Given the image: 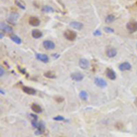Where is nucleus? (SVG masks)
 Returning <instances> with one entry per match:
<instances>
[{
  "label": "nucleus",
  "mask_w": 137,
  "mask_h": 137,
  "mask_svg": "<svg viewBox=\"0 0 137 137\" xmlns=\"http://www.w3.org/2000/svg\"><path fill=\"white\" fill-rule=\"evenodd\" d=\"M64 37L68 40H70V41H73V40H75L76 38H77V34L76 32L72 30H66L64 32Z\"/></svg>",
  "instance_id": "1"
},
{
  "label": "nucleus",
  "mask_w": 137,
  "mask_h": 137,
  "mask_svg": "<svg viewBox=\"0 0 137 137\" xmlns=\"http://www.w3.org/2000/svg\"><path fill=\"white\" fill-rule=\"evenodd\" d=\"M126 28L128 29L130 33H134L135 31H137V22L135 21H131L126 25Z\"/></svg>",
  "instance_id": "2"
},
{
  "label": "nucleus",
  "mask_w": 137,
  "mask_h": 137,
  "mask_svg": "<svg viewBox=\"0 0 137 137\" xmlns=\"http://www.w3.org/2000/svg\"><path fill=\"white\" fill-rule=\"evenodd\" d=\"M43 47L48 50H51L55 48V43L51 40H45L43 41Z\"/></svg>",
  "instance_id": "3"
},
{
  "label": "nucleus",
  "mask_w": 137,
  "mask_h": 137,
  "mask_svg": "<svg viewBox=\"0 0 137 137\" xmlns=\"http://www.w3.org/2000/svg\"><path fill=\"white\" fill-rule=\"evenodd\" d=\"M94 83L96 84V86L100 87V88H104V87H106V85H107L106 81L101 78H95V80H94Z\"/></svg>",
  "instance_id": "4"
},
{
  "label": "nucleus",
  "mask_w": 137,
  "mask_h": 137,
  "mask_svg": "<svg viewBox=\"0 0 137 137\" xmlns=\"http://www.w3.org/2000/svg\"><path fill=\"white\" fill-rule=\"evenodd\" d=\"M106 76L110 80H112V81L116 79V73H115V71L113 70H112V69H110V68H107L106 69Z\"/></svg>",
  "instance_id": "5"
},
{
  "label": "nucleus",
  "mask_w": 137,
  "mask_h": 137,
  "mask_svg": "<svg viewBox=\"0 0 137 137\" xmlns=\"http://www.w3.org/2000/svg\"><path fill=\"white\" fill-rule=\"evenodd\" d=\"M28 23H29V25L33 26V27H38V26H39V24H40V20L36 17H29Z\"/></svg>",
  "instance_id": "6"
},
{
  "label": "nucleus",
  "mask_w": 137,
  "mask_h": 137,
  "mask_svg": "<svg viewBox=\"0 0 137 137\" xmlns=\"http://www.w3.org/2000/svg\"><path fill=\"white\" fill-rule=\"evenodd\" d=\"M71 79H72L73 81H81L83 80V75L81 74V72H74L71 74Z\"/></svg>",
  "instance_id": "7"
},
{
  "label": "nucleus",
  "mask_w": 137,
  "mask_h": 137,
  "mask_svg": "<svg viewBox=\"0 0 137 137\" xmlns=\"http://www.w3.org/2000/svg\"><path fill=\"white\" fill-rule=\"evenodd\" d=\"M106 55L109 58H113L117 55V50L114 48H108L106 50Z\"/></svg>",
  "instance_id": "8"
},
{
  "label": "nucleus",
  "mask_w": 137,
  "mask_h": 137,
  "mask_svg": "<svg viewBox=\"0 0 137 137\" xmlns=\"http://www.w3.org/2000/svg\"><path fill=\"white\" fill-rule=\"evenodd\" d=\"M17 17H18V15L17 13H12V14L9 15L8 18H7V21L11 24H16L17 20Z\"/></svg>",
  "instance_id": "9"
},
{
  "label": "nucleus",
  "mask_w": 137,
  "mask_h": 137,
  "mask_svg": "<svg viewBox=\"0 0 137 137\" xmlns=\"http://www.w3.org/2000/svg\"><path fill=\"white\" fill-rule=\"evenodd\" d=\"M131 68H132V66L129 62H123L122 64L119 65V70H122V71H124V70H129Z\"/></svg>",
  "instance_id": "10"
},
{
  "label": "nucleus",
  "mask_w": 137,
  "mask_h": 137,
  "mask_svg": "<svg viewBox=\"0 0 137 137\" xmlns=\"http://www.w3.org/2000/svg\"><path fill=\"white\" fill-rule=\"evenodd\" d=\"M70 27H71V28H75V29H77V30H81V28H83L82 23L77 22V21H72V22H70Z\"/></svg>",
  "instance_id": "11"
},
{
  "label": "nucleus",
  "mask_w": 137,
  "mask_h": 137,
  "mask_svg": "<svg viewBox=\"0 0 137 137\" xmlns=\"http://www.w3.org/2000/svg\"><path fill=\"white\" fill-rule=\"evenodd\" d=\"M79 64H80V67L81 69H83V70H86L89 68V61L87 60L86 59H80V62H79Z\"/></svg>",
  "instance_id": "12"
},
{
  "label": "nucleus",
  "mask_w": 137,
  "mask_h": 137,
  "mask_svg": "<svg viewBox=\"0 0 137 137\" xmlns=\"http://www.w3.org/2000/svg\"><path fill=\"white\" fill-rule=\"evenodd\" d=\"M37 59H39L40 61L44 62V63H47L48 61V57L45 54H36Z\"/></svg>",
  "instance_id": "13"
},
{
  "label": "nucleus",
  "mask_w": 137,
  "mask_h": 137,
  "mask_svg": "<svg viewBox=\"0 0 137 137\" xmlns=\"http://www.w3.org/2000/svg\"><path fill=\"white\" fill-rule=\"evenodd\" d=\"M23 91L26 93H28L29 95H35L36 94V91L33 89V88H30V87H23Z\"/></svg>",
  "instance_id": "14"
},
{
  "label": "nucleus",
  "mask_w": 137,
  "mask_h": 137,
  "mask_svg": "<svg viewBox=\"0 0 137 137\" xmlns=\"http://www.w3.org/2000/svg\"><path fill=\"white\" fill-rule=\"evenodd\" d=\"M31 110H32L35 113H40V112H42L41 107L39 106V104H36V103H33L31 105Z\"/></svg>",
  "instance_id": "15"
},
{
  "label": "nucleus",
  "mask_w": 137,
  "mask_h": 137,
  "mask_svg": "<svg viewBox=\"0 0 137 137\" xmlns=\"http://www.w3.org/2000/svg\"><path fill=\"white\" fill-rule=\"evenodd\" d=\"M1 30L2 31H5V32H12L13 31V28L10 27V26H8V25H6L5 23H1Z\"/></svg>",
  "instance_id": "16"
},
{
  "label": "nucleus",
  "mask_w": 137,
  "mask_h": 137,
  "mask_svg": "<svg viewBox=\"0 0 137 137\" xmlns=\"http://www.w3.org/2000/svg\"><path fill=\"white\" fill-rule=\"evenodd\" d=\"M31 35H32V37H33L34 39H39V38L42 37V32L40 30H38V29H34L32 31Z\"/></svg>",
  "instance_id": "17"
},
{
  "label": "nucleus",
  "mask_w": 137,
  "mask_h": 137,
  "mask_svg": "<svg viewBox=\"0 0 137 137\" xmlns=\"http://www.w3.org/2000/svg\"><path fill=\"white\" fill-rule=\"evenodd\" d=\"M41 10L43 12H45V13H52V12H54V9L51 7V6H42Z\"/></svg>",
  "instance_id": "18"
},
{
  "label": "nucleus",
  "mask_w": 137,
  "mask_h": 137,
  "mask_svg": "<svg viewBox=\"0 0 137 137\" xmlns=\"http://www.w3.org/2000/svg\"><path fill=\"white\" fill-rule=\"evenodd\" d=\"M79 96H80V98L81 99V100H88V98H89V96H88V93H87V91H81V92H80V94H79Z\"/></svg>",
  "instance_id": "19"
},
{
  "label": "nucleus",
  "mask_w": 137,
  "mask_h": 137,
  "mask_svg": "<svg viewBox=\"0 0 137 137\" xmlns=\"http://www.w3.org/2000/svg\"><path fill=\"white\" fill-rule=\"evenodd\" d=\"M10 39H11L12 41L15 42V43H17V44H21V39H20L17 36H16V35H11V36H10Z\"/></svg>",
  "instance_id": "20"
},
{
  "label": "nucleus",
  "mask_w": 137,
  "mask_h": 137,
  "mask_svg": "<svg viewBox=\"0 0 137 137\" xmlns=\"http://www.w3.org/2000/svg\"><path fill=\"white\" fill-rule=\"evenodd\" d=\"M44 76L45 77H47V78H48V79H54L55 77H56V75H55V73H54L53 71H48V72H45Z\"/></svg>",
  "instance_id": "21"
},
{
  "label": "nucleus",
  "mask_w": 137,
  "mask_h": 137,
  "mask_svg": "<svg viewBox=\"0 0 137 137\" xmlns=\"http://www.w3.org/2000/svg\"><path fill=\"white\" fill-rule=\"evenodd\" d=\"M114 20H115V17L113 15H109V16H107L106 18H105L106 23H112V22H113Z\"/></svg>",
  "instance_id": "22"
},
{
  "label": "nucleus",
  "mask_w": 137,
  "mask_h": 137,
  "mask_svg": "<svg viewBox=\"0 0 137 137\" xmlns=\"http://www.w3.org/2000/svg\"><path fill=\"white\" fill-rule=\"evenodd\" d=\"M38 129H39V130H40V131H42V132H44V130H45V123H43V122H40V123H39Z\"/></svg>",
  "instance_id": "23"
},
{
  "label": "nucleus",
  "mask_w": 137,
  "mask_h": 137,
  "mask_svg": "<svg viewBox=\"0 0 137 137\" xmlns=\"http://www.w3.org/2000/svg\"><path fill=\"white\" fill-rule=\"evenodd\" d=\"M16 5H17L18 7H20L21 9H25L26 8V6H24V5H22V3H21L20 1H18V0H17V1H16Z\"/></svg>",
  "instance_id": "24"
},
{
  "label": "nucleus",
  "mask_w": 137,
  "mask_h": 137,
  "mask_svg": "<svg viewBox=\"0 0 137 137\" xmlns=\"http://www.w3.org/2000/svg\"><path fill=\"white\" fill-rule=\"evenodd\" d=\"M104 30L106 31V32H108V33H113V32H114V30H113L112 28H109V27H105V28H104Z\"/></svg>",
  "instance_id": "25"
},
{
  "label": "nucleus",
  "mask_w": 137,
  "mask_h": 137,
  "mask_svg": "<svg viewBox=\"0 0 137 137\" xmlns=\"http://www.w3.org/2000/svg\"><path fill=\"white\" fill-rule=\"evenodd\" d=\"M31 124H32V126H33L34 128H38V126H39V123H37V120L31 121Z\"/></svg>",
  "instance_id": "26"
},
{
  "label": "nucleus",
  "mask_w": 137,
  "mask_h": 137,
  "mask_svg": "<svg viewBox=\"0 0 137 137\" xmlns=\"http://www.w3.org/2000/svg\"><path fill=\"white\" fill-rule=\"evenodd\" d=\"M54 121H63L64 120V117H62V116H56V117L53 118Z\"/></svg>",
  "instance_id": "27"
},
{
  "label": "nucleus",
  "mask_w": 137,
  "mask_h": 137,
  "mask_svg": "<svg viewBox=\"0 0 137 137\" xmlns=\"http://www.w3.org/2000/svg\"><path fill=\"white\" fill-rule=\"evenodd\" d=\"M55 100H56L58 102H62V101H64L63 97H56V98H55Z\"/></svg>",
  "instance_id": "28"
},
{
  "label": "nucleus",
  "mask_w": 137,
  "mask_h": 137,
  "mask_svg": "<svg viewBox=\"0 0 137 137\" xmlns=\"http://www.w3.org/2000/svg\"><path fill=\"white\" fill-rule=\"evenodd\" d=\"M93 35H94V36H101V32L100 30H96L95 32L93 33Z\"/></svg>",
  "instance_id": "29"
},
{
  "label": "nucleus",
  "mask_w": 137,
  "mask_h": 137,
  "mask_svg": "<svg viewBox=\"0 0 137 137\" xmlns=\"http://www.w3.org/2000/svg\"><path fill=\"white\" fill-rule=\"evenodd\" d=\"M42 133H43V132L40 131V130H39V129H38V130L35 132V134H36V135H39V134H41Z\"/></svg>",
  "instance_id": "30"
},
{
  "label": "nucleus",
  "mask_w": 137,
  "mask_h": 137,
  "mask_svg": "<svg viewBox=\"0 0 137 137\" xmlns=\"http://www.w3.org/2000/svg\"><path fill=\"white\" fill-rule=\"evenodd\" d=\"M0 71H1L0 75H1V77H3V75H4V69H3V67L0 68Z\"/></svg>",
  "instance_id": "31"
},
{
  "label": "nucleus",
  "mask_w": 137,
  "mask_h": 137,
  "mask_svg": "<svg viewBox=\"0 0 137 137\" xmlns=\"http://www.w3.org/2000/svg\"><path fill=\"white\" fill-rule=\"evenodd\" d=\"M30 116L33 118L34 120H38V116H37L36 114H30Z\"/></svg>",
  "instance_id": "32"
},
{
  "label": "nucleus",
  "mask_w": 137,
  "mask_h": 137,
  "mask_svg": "<svg viewBox=\"0 0 137 137\" xmlns=\"http://www.w3.org/2000/svg\"><path fill=\"white\" fill-rule=\"evenodd\" d=\"M18 70H19L20 71H21V72H22V73H26V71H25V70H22V69H21V68H20V67H18Z\"/></svg>",
  "instance_id": "33"
},
{
  "label": "nucleus",
  "mask_w": 137,
  "mask_h": 137,
  "mask_svg": "<svg viewBox=\"0 0 137 137\" xmlns=\"http://www.w3.org/2000/svg\"><path fill=\"white\" fill-rule=\"evenodd\" d=\"M0 91H1V94H4V93H5V92H4V91H3V90H2V89L0 90Z\"/></svg>",
  "instance_id": "34"
},
{
  "label": "nucleus",
  "mask_w": 137,
  "mask_h": 137,
  "mask_svg": "<svg viewBox=\"0 0 137 137\" xmlns=\"http://www.w3.org/2000/svg\"><path fill=\"white\" fill-rule=\"evenodd\" d=\"M134 103H135V105H137V98L135 99V101H134Z\"/></svg>",
  "instance_id": "35"
}]
</instances>
